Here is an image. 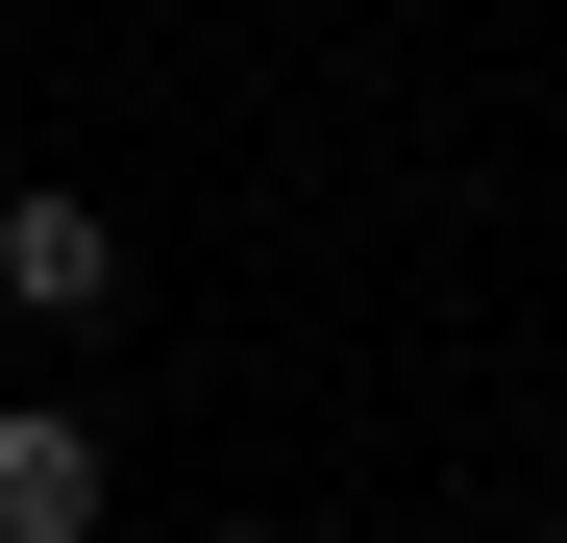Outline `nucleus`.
Masks as SVG:
<instances>
[{"instance_id":"obj_1","label":"nucleus","mask_w":567,"mask_h":543,"mask_svg":"<svg viewBox=\"0 0 567 543\" xmlns=\"http://www.w3.org/2000/svg\"><path fill=\"white\" fill-rule=\"evenodd\" d=\"M100 494H124L100 420H74V396H0V543H100Z\"/></svg>"},{"instance_id":"obj_3","label":"nucleus","mask_w":567,"mask_h":543,"mask_svg":"<svg viewBox=\"0 0 567 543\" xmlns=\"http://www.w3.org/2000/svg\"><path fill=\"white\" fill-rule=\"evenodd\" d=\"M543 543H567V494H543Z\"/></svg>"},{"instance_id":"obj_2","label":"nucleus","mask_w":567,"mask_h":543,"mask_svg":"<svg viewBox=\"0 0 567 543\" xmlns=\"http://www.w3.org/2000/svg\"><path fill=\"white\" fill-rule=\"evenodd\" d=\"M100 297H124V223H100V198H0V321H50V346H74Z\"/></svg>"}]
</instances>
